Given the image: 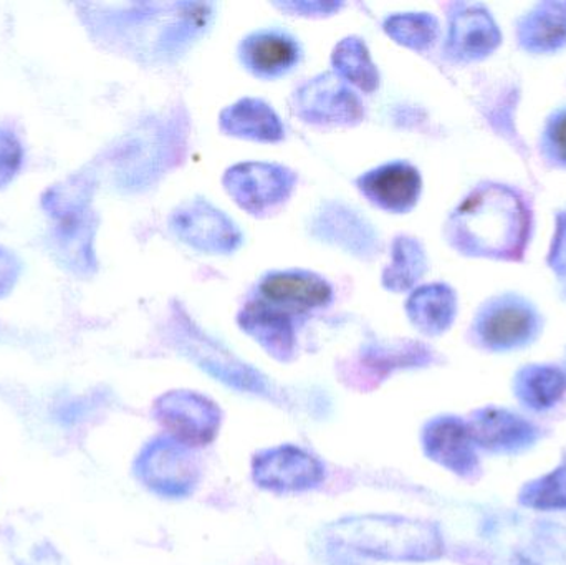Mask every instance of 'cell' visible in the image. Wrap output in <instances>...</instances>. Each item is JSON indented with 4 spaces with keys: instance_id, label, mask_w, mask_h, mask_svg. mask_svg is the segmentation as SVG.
<instances>
[{
    "instance_id": "cell-1",
    "label": "cell",
    "mask_w": 566,
    "mask_h": 565,
    "mask_svg": "<svg viewBox=\"0 0 566 565\" xmlns=\"http://www.w3.org/2000/svg\"><path fill=\"white\" fill-rule=\"evenodd\" d=\"M534 229V215L525 196L499 182H482L454 209L446 238L468 258L521 262Z\"/></svg>"
},
{
    "instance_id": "cell-2",
    "label": "cell",
    "mask_w": 566,
    "mask_h": 565,
    "mask_svg": "<svg viewBox=\"0 0 566 565\" xmlns=\"http://www.w3.org/2000/svg\"><path fill=\"white\" fill-rule=\"evenodd\" d=\"M326 534L336 547L382 563H426L444 551L434 524L395 514L343 517Z\"/></svg>"
},
{
    "instance_id": "cell-3",
    "label": "cell",
    "mask_w": 566,
    "mask_h": 565,
    "mask_svg": "<svg viewBox=\"0 0 566 565\" xmlns=\"http://www.w3.org/2000/svg\"><path fill=\"white\" fill-rule=\"evenodd\" d=\"M472 337L492 352H509L532 344L542 332L537 307L522 295L507 292L481 305L472 324Z\"/></svg>"
},
{
    "instance_id": "cell-4",
    "label": "cell",
    "mask_w": 566,
    "mask_h": 565,
    "mask_svg": "<svg viewBox=\"0 0 566 565\" xmlns=\"http://www.w3.org/2000/svg\"><path fill=\"white\" fill-rule=\"evenodd\" d=\"M135 474L151 493L182 500L195 493L201 470L191 448L165 435L143 447L136 457Z\"/></svg>"
},
{
    "instance_id": "cell-5",
    "label": "cell",
    "mask_w": 566,
    "mask_h": 565,
    "mask_svg": "<svg viewBox=\"0 0 566 565\" xmlns=\"http://www.w3.org/2000/svg\"><path fill=\"white\" fill-rule=\"evenodd\" d=\"M153 415L168 437L191 450L208 447L221 430V408L196 391H168L155 401Z\"/></svg>"
},
{
    "instance_id": "cell-6",
    "label": "cell",
    "mask_w": 566,
    "mask_h": 565,
    "mask_svg": "<svg viewBox=\"0 0 566 565\" xmlns=\"http://www.w3.org/2000/svg\"><path fill=\"white\" fill-rule=\"evenodd\" d=\"M252 478L259 488L272 493H305L325 483L326 468L296 444H279L255 454Z\"/></svg>"
},
{
    "instance_id": "cell-7",
    "label": "cell",
    "mask_w": 566,
    "mask_h": 565,
    "mask_svg": "<svg viewBox=\"0 0 566 565\" xmlns=\"http://www.w3.org/2000/svg\"><path fill=\"white\" fill-rule=\"evenodd\" d=\"M226 191L249 215L262 216L274 211L292 195L295 172L274 163H241L228 169Z\"/></svg>"
},
{
    "instance_id": "cell-8",
    "label": "cell",
    "mask_w": 566,
    "mask_h": 565,
    "mask_svg": "<svg viewBox=\"0 0 566 565\" xmlns=\"http://www.w3.org/2000/svg\"><path fill=\"white\" fill-rule=\"evenodd\" d=\"M179 347L191 357L202 370L211 374L216 380L224 381L229 387L254 395H271V384L264 375L259 374L248 364H242L234 355L229 354L224 347L206 337L201 331L188 321V317H178Z\"/></svg>"
},
{
    "instance_id": "cell-9",
    "label": "cell",
    "mask_w": 566,
    "mask_h": 565,
    "mask_svg": "<svg viewBox=\"0 0 566 565\" xmlns=\"http://www.w3.org/2000/svg\"><path fill=\"white\" fill-rule=\"evenodd\" d=\"M293 109L303 122L352 126L365 118L361 100L333 73L306 82L293 96Z\"/></svg>"
},
{
    "instance_id": "cell-10",
    "label": "cell",
    "mask_w": 566,
    "mask_h": 565,
    "mask_svg": "<svg viewBox=\"0 0 566 565\" xmlns=\"http://www.w3.org/2000/svg\"><path fill=\"white\" fill-rule=\"evenodd\" d=\"M169 224L176 238L208 254H231L244 239L229 216L202 199L179 206Z\"/></svg>"
},
{
    "instance_id": "cell-11",
    "label": "cell",
    "mask_w": 566,
    "mask_h": 565,
    "mask_svg": "<svg viewBox=\"0 0 566 565\" xmlns=\"http://www.w3.org/2000/svg\"><path fill=\"white\" fill-rule=\"evenodd\" d=\"M502 33L491 12L478 3H454L449 13L446 53L458 62H478L501 45Z\"/></svg>"
},
{
    "instance_id": "cell-12",
    "label": "cell",
    "mask_w": 566,
    "mask_h": 565,
    "mask_svg": "<svg viewBox=\"0 0 566 565\" xmlns=\"http://www.w3.org/2000/svg\"><path fill=\"white\" fill-rule=\"evenodd\" d=\"M258 291L259 299L296 317L326 307L333 299L332 285L306 271L271 272L262 279Z\"/></svg>"
},
{
    "instance_id": "cell-13",
    "label": "cell",
    "mask_w": 566,
    "mask_h": 565,
    "mask_svg": "<svg viewBox=\"0 0 566 565\" xmlns=\"http://www.w3.org/2000/svg\"><path fill=\"white\" fill-rule=\"evenodd\" d=\"M359 191L379 209L405 215L421 198L422 179L408 161H391L359 176Z\"/></svg>"
},
{
    "instance_id": "cell-14",
    "label": "cell",
    "mask_w": 566,
    "mask_h": 565,
    "mask_svg": "<svg viewBox=\"0 0 566 565\" xmlns=\"http://www.w3.org/2000/svg\"><path fill=\"white\" fill-rule=\"evenodd\" d=\"M312 232L349 254L368 259L378 254L379 241L373 226L342 202H326L312 221Z\"/></svg>"
},
{
    "instance_id": "cell-15",
    "label": "cell",
    "mask_w": 566,
    "mask_h": 565,
    "mask_svg": "<svg viewBox=\"0 0 566 565\" xmlns=\"http://www.w3.org/2000/svg\"><path fill=\"white\" fill-rule=\"evenodd\" d=\"M239 325L277 360L289 362L295 357L296 315L255 297L242 307Z\"/></svg>"
},
{
    "instance_id": "cell-16",
    "label": "cell",
    "mask_w": 566,
    "mask_h": 565,
    "mask_svg": "<svg viewBox=\"0 0 566 565\" xmlns=\"http://www.w3.org/2000/svg\"><path fill=\"white\" fill-rule=\"evenodd\" d=\"M242 65L259 79H279L298 65L302 49L298 42L282 30H259L239 45Z\"/></svg>"
},
{
    "instance_id": "cell-17",
    "label": "cell",
    "mask_w": 566,
    "mask_h": 565,
    "mask_svg": "<svg viewBox=\"0 0 566 565\" xmlns=\"http://www.w3.org/2000/svg\"><path fill=\"white\" fill-rule=\"evenodd\" d=\"M474 444L468 423L459 418H436L422 430L424 453L441 467L464 477L478 468Z\"/></svg>"
},
{
    "instance_id": "cell-18",
    "label": "cell",
    "mask_w": 566,
    "mask_h": 565,
    "mask_svg": "<svg viewBox=\"0 0 566 565\" xmlns=\"http://www.w3.org/2000/svg\"><path fill=\"white\" fill-rule=\"evenodd\" d=\"M221 128L235 138L277 143L285 128L271 105L258 98L239 100L221 113Z\"/></svg>"
},
{
    "instance_id": "cell-19",
    "label": "cell",
    "mask_w": 566,
    "mask_h": 565,
    "mask_svg": "<svg viewBox=\"0 0 566 565\" xmlns=\"http://www.w3.org/2000/svg\"><path fill=\"white\" fill-rule=\"evenodd\" d=\"M409 321L422 334H444L458 314L455 292L446 284H429L412 292L406 304Z\"/></svg>"
},
{
    "instance_id": "cell-20",
    "label": "cell",
    "mask_w": 566,
    "mask_h": 565,
    "mask_svg": "<svg viewBox=\"0 0 566 565\" xmlns=\"http://www.w3.org/2000/svg\"><path fill=\"white\" fill-rule=\"evenodd\" d=\"M468 427L474 443L489 450H517L527 447L535 435L534 428L527 421L495 408L479 411Z\"/></svg>"
},
{
    "instance_id": "cell-21",
    "label": "cell",
    "mask_w": 566,
    "mask_h": 565,
    "mask_svg": "<svg viewBox=\"0 0 566 565\" xmlns=\"http://www.w3.org/2000/svg\"><path fill=\"white\" fill-rule=\"evenodd\" d=\"M518 43L527 52L551 53L566 45V13L557 2H544L521 17Z\"/></svg>"
},
{
    "instance_id": "cell-22",
    "label": "cell",
    "mask_w": 566,
    "mask_h": 565,
    "mask_svg": "<svg viewBox=\"0 0 566 565\" xmlns=\"http://www.w3.org/2000/svg\"><path fill=\"white\" fill-rule=\"evenodd\" d=\"M432 358V352L418 342H401V344H375L368 345L361 352L359 365L373 378L379 377V380L391 374L398 368L422 367L429 364Z\"/></svg>"
},
{
    "instance_id": "cell-23",
    "label": "cell",
    "mask_w": 566,
    "mask_h": 565,
    "mask_svg": "<svg viewBox=\"0 0 566 565\" xmlns=\"http://www.w3.org/2000/svg\"><path fill=\"white\" fill-rule=\"evenodd\" d=\"M428 271V258L421 242L399 236L392 242L391 262L382 272V285L391 292H406L415 287Z\"/></svg>"
},
{
    "instance_id": "cell-24",
    "label": "cell",
    "mask_w": 566,
    "mask_h": 565,
    "mask_svg": "<svg viewBox=\"0 0 566 565\" xmlns=\"http://www.w3.org/2000/svg\"><path fill=\"white\" fill-rule=\"evenodd\" d=\"M332 62L343 82L352 83L365 93L378 90L379 72L361 39H343L333 50Z\"/></svg>"
},
{
    "instance_id": "cell-25",
    "label": "cell",
    "mask_w": 566,
    "mask_h": 565,
    "mask_svg": "<svg viewBox=\"0 0 566 565\" xmlns=\"http://www.w3.org/2000/svg\"><path fill=\"white\" fill-rule=\"evenodd\" d=\"M566 388V377L560 370L545 365L522 368L515 378V391L527 407L542 410L560 400Z\"/></svg>"
},
{
    "instance_id": "cell-26",
    "label": "cell",
    "mask_w": 566,
    "mask_h": 565,
    "mask_svg": "<svg viewBox=\"0 0 566 565\" xmlns=\"http://www.w3.org/2000/svg\"><path fill=\"white\" fill-rule=\"evenodd\" d=\"M385 30L399 45L421 52L438 39L439 22L431 13H398L386 19Z\"/></svg>"
},
{
    "instance_id": "cell-27",
    "label": "cell",
    "mask_w": 566,
    "mask_h": 565,
    "mask_svg": "<svg viewBox=\"0 0 566 565\" xmlns=\"http://www.w3.org/2000/svg\"><path fill=\"white\" fill-rule=\"evenodd\" d=\"M525 504L532 508H566V467L532 483L522 496Z\"/></svg>"
},
{
    "instance_id": "cell-28",
    "label": "cell",
    "mask_w": 566,
    "mask_h": 565,
    "mask_svg": "<svg viewBox=\"0 0 566 565\" xmlns=\"http://www.w3.org/2000/svg\"><path fill=\"white\" fill-rule=\"evenodd\" d=\"M541 149L548 165L566 169V106L557 109L545 123Z\"/></svg>"
},
{
    "instance_id": "cell-29",
    "label": "cell",
    "mask_w": 566,
    "mask_h": 565,
    "mask_svg": "<svg viewBox=\"0 0 566 565\" xmlns=\"http://www.w3.org/2000/svg\"><path fill=\"white\" fill-rule=\"evenodd\" d=\"M548 265L552 271L557 272L560 278L566 279V212H558L557 231H555L554 242H552L551 254H548Z\"/></svg>"
},
{
    "instance_id": "cell-30",
    "label": "cell",
    "mask_w": 566,
    "mask_h": 565,
    "mask_svg": "<svg viewBox=\"0 0 566 565\" xmlns=\"http://www.w3.org/2000/svg\"><path fill=\"white\" fill-rule=\"evenodd\" d=\"M20 161L19 143L13 136L0 132V185L13 175Z\"/></svg>"
},
{
    "instance_id": "cell-31",
    "label": "cell",
    "mask_w": 566,
    "mask_h": 565,
    "mask_svg": "<svg viewBox=\"0 0 566 565\" xmlns=\"http://www.w3.org/2000/svg\"><path fill=\"white\" fill-rule=\"evenodd\" d=\"M283 10L296 12L298 15H329L342 9L343 3L336 2H283L277 3Z\"/></svg>"
},
{
    "instance_id": "cell-32",
    "label": "cell",
    "mask_w": 566,
    "mask_h": 565,
    "mask_svg": "<svg viewBox=\"0 0 566 565\" xmlns=\"http://www.w3.org/2000/svg\"><path fill=\"white\" fill-rule=\"evenodd\" d=\"M564 295L566 297V282H565V285H564Z\"/></svg>"
},
{
    "instance_id": "cell-33",
    "label": "cell",
    "mask_w": 566,
    "mask_h": 565,
    "mask_svg": "<svg viewBox=\"0 0 566 565\" xmlns=\"http://www.w3.org/2000/svg\"><path fill=\"white\" fill-rule=\"evenodd\" d=\"M565 368H566V360H565ZM565 377H566V375H565Z\"/></svg>"
}]
</instances>
